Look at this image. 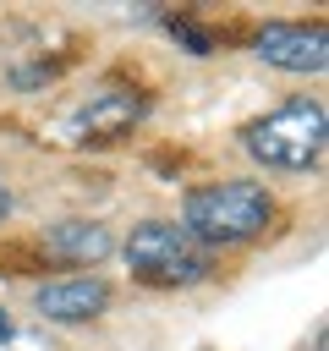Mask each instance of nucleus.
Segmentation results:
<instances>
[{"instance_id":"3","label":"nucleus","mask_w":329,"mask_h":351,"mask_svg":"<svg viewBox=\"0 0 329 351\" xmlns=\"http://www.w3.org/2000/svg\"><path fill=\"white\" fill-rule=\"evenodd\" d=\"M121 258H126V269L137 280L170 285V291L175 285H203L214 274V252L197 247L175 219H143V225H132V236L121 241Z\"/></svg>"},{"instance_id":"4","label":"nucleus","mask_w":329,"mask_h":351,"mask_svg":"<svg viewBox=\"0 0 329 351\" xmlns=\"http://www.w3.org/2000/svg\"><path fill=\"white\" fill-rule=\"evenodd\" d=\"M252 55L291 77H318L329 66V33L318 22H269L252 38Z\"/></svg>"},{"instance_id":"2","label":"nucleus","mask_w":329,"mask_h":351,"mask_svg":"<svg viewBox=\"0 0 329 351\" xmlns=\"http://www.w3.org/2000/svg\"><path fill=\"white\" fill-rule=\"evenodd\" d=\"M241 148L252 165L263 170H280V176H307L324 165V148H329V115L318 99H285L274 104L269 115L247 121L241 126Z\"/></svg>"},{"instance_id":"8","label":"nucleus","mask_w":329,"mask_h":351,"mask_svg":"<svg viewBox=\"0 0 329 351\" xmlns=\"http://www.w3.org/2000/svg\"><path fill=\"white\" fill-rule=\"evenodd\" d=\"M11 208H16V197H11V181H5V176H0V225H5V219H11Z\"/></svg>"},{"instance_id":"6","label":"nucleus","mask_w":329,"mask_h":351,"mask_svg":"<svg viewBox=\"0 0 329 351\" xmlns=\"http://www.w3.org/2000/svg\"><path fill=\"white\" fill-rule=\"evenodd\" d=\"M110 302H115V285L104 274H60L33 291V313L49 324H93L110 313Z\"/></svg>"},{"instance_id":"1","label":"nucleus","mask_w":329,"mask_h":351,"mask_svg":"<svg viewBox=\"0 0 329 351\" xmlns=\"http://www.w3.org/2000/svg\"><path fill=\"white\" fill-rule=\"evenodd\" d=\"M274 225V192L252 176H225L203 181L181 197V230L197 247H247Z\"/></svg>"},{"instance_id":"7","label":"nucleus","mask_w":329,"mask_h":351,"mask_svg":"<svg viewBox=\"0 0 329 351\" xmlns=\"http://www.w3.org/2000/svg\"><path fill=\"white\" fill-rule=\"evenodd\" d=\"M44 252H55L60 263L93 269V263H104V258L115 252V236H110V225H99V219H55V225L44 230Z\"/></svg>"},{"instance_id":"5","label":"nucleus","mask_w":329,"mask_h":351,"mask_svg":"<svg viewBox=\"0 0 329 351\" xmlns=\"http://www.w3.org/2000/svg\"><path fill=\"white\" fill-rule=\"evenodd\" d=\"M143 115H148V93H137V88H99V93H88L71 110L66 132H71V143H115Z\"/></svg>"},{"instance_id":"9","label":"nucleus","mask_w":329,"mask_h":351,"mask_svg":"<svg viewBox=\"0 0 329 351\" xmlns=\"http://www.w3.org/2000/svg\"><path fill=\"white\" fill-rule=\"evenodd\" d=\"M0 340H11V313L0 307Z\"/></svg>"},{"instance_id":"10","label":"nucleus","mask_w":329,"mask_h":351,"mask_svg":"<svg viewBox=\"0 0 329 351\" xmlns=\"http://www.w3.org/2000/svg\"><path fill=\"white\" fill-rule=\"evenodd\" d=\"M313 351H324V335H318V340H313Z\"/></svg>"}]
</instances>
